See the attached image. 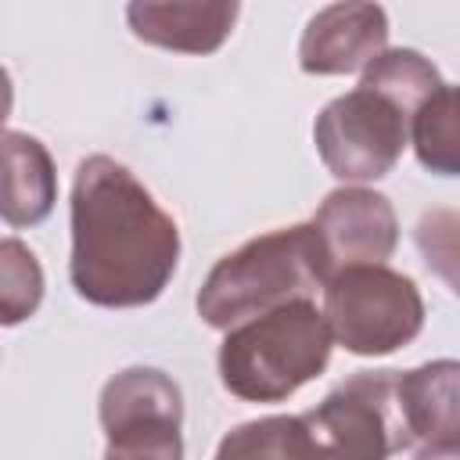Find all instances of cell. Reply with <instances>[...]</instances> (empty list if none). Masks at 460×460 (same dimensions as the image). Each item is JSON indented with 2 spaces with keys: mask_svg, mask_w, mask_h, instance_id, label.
I'll return each instance as SVG.
<instances>
[{
  "mask_svg": "<svg viewBox=\"0 0 460 460\" xmlns=\"http://www.w3.org/2000/svg\"><path fill=\"white\" fill-rule=\"evenodd\" d=\"M180 259V230L115 158L90 155L72 183V288L104 309L155 302Z\"/></svg>",
  "mask_w": 460,
  "mask_h": 460,
  "instance_id": "1",
  "label": "cell"
},
{
  "mask_svg": "<svg viewBox=\"0 0 460 460\" xmlns=\"http://www.w3.org/2000/svg\"><path fill=\"white\" fill-rule=\"evenodd\" d=\"M334 338L309 298L280 302L230 327L219 349V381L244 402H280L331 359Z\"/></svg>",
  "mask_w": 460,
  "mask_h": 460,
  "instance_id": "2",
  "label": "cell"
},
{
  "mask_svg": "<svg viewBox=\"0 0 460 460\" xmlns=\"http://www.w3.org/2000/svg\"><path fill=\"white\" fill-rule=\"evenodd\" d=\"M327 277L331 266L313 223L273 230L212 266L198 291V316L216 331H230L280 302L309 298Z\"/></svg>",
  "mask_w": 460,
  "mask_h": 460,
  "instance_id": "3",
  "label": "cell"
},
{
  "mask_svg": "<svg viewBox=\"0 0 460 460\" xmlns=\"http://www.w3.org/2000/svg\"><path fill=\"white\" fill-rule=\"evenodd\" d=\"M323 320L331 338L356 356H388L424 327V302L410 277L385 262L341 266L323 280Z\"/></svg>",
  "mask_w": 460,
  "mask_h": 460,
  "instance_id": "4",
  "label": "cell"
},
{
  "mask_svg": "<svg viewBox=\"0 0 460 460\" xmlns=\"http://www.w3.org/2000/svg\"><path fill=\"white\" fill-rule=\"evenodd\" d=\"M410 111L374 86H356L345 97H334L313 126L320 162L331 176L345 183L381 180L402 158L410 140Z\"/></svg>",
  "mask_w": 460,
  "mask_h": 460,
  "instance_id": "5",
  "label": "cell"
},
{
  "mask_svg": "<svg viewBox=\"0 0 460 460\" xmlns=\"http://www.w3.org/2000/svg\"><path fill=\"white\" fill-rule=\"evenodd\" d=\"M183 395L155 367H129L101 388L108 460H180Z\"/></svg>",
  "mask_w": 460,
  "mask_h": 460,
  "instance_id": "6",
  "label": "cell"
},
{
  "mask_svg": "<svg viewBox=\"0 0 460 460\" xmlns=\"http://www.w3.org/2000/svg\"><path fill=\"white\" fill-rule=\"evenodd\" d=\"M316 456L381 460L406 449L395 410V370H363L305 413Z\"/></svg>",
  "mask_w": 460,
  "mask_h": 460,
  "instance_id": "7",
  "label": "cell"
},
{
  "mask_svg": "<svg viewBox=\"0 0 460 460\" xmlns=\"http://www.w3.org/2000/svg\"><path fill=\"white\" fill-rule=\"evenodd\" d=\"M388 43V14L374 0H334L316 11L298 43L305 75H349L367 68Z\"/></svg>",
  "mask_w": 460,
  "mask_h": 460,
  "instance_id": "8",
  "label": "cell"
},
{
  "mask_svg": "<svg viewBox=\"0 0 460 460\" xmlns=\"http://www.w3.org/2000/svg\"><path fill=\"white\" fill-rule=\"evenodd\" d=\"M331 273L356 262H385L395 252L399 223L392 201L367 187H341L313 216Z\"/></svg>",
  "mask_w": 460,
  "mask_h": 460,
  "instance_id": "9",
  "label": "cell"
},
{
  "mask_svg": "<svg viewBox=\"0 0 460 460\" xmlns=\"http://www.w3.org/2000/svg\"><path fill=\"white\" fill-rule=\"evenodd\" d=\"M460 367L435 359L417 370H395V410L406 435V453L417 456H456L460 453Z\"/></svg>",
  "mask_w": 460,
  "mask_h": 460,
  "instance_id": "10",
  "label": "cell"
},
{
  "mask_svg": "<svg viewBox=\"0 0 460 460\" xmlns=\"http://www.w3.org/2000/svg\"><path fill=\"white\" fill-rule=\"evenodd\" d=\"M241 0H129L126 22L137 40L172 54H216L234 25Z\"/></svg>",
  "mask_w": 460,
  "mask_h": 460,
  "instance_id": "11",
  "label": "cell"
},
{
  "mask_svg": "<svg viewBox=\"0 0 460 460\" xmlns=\"http://www.w3.org/2000/svg\"><path fill=\"white\" fill-rule=\"evenodd\" d=\"M58 201V172L47 147L18 129H0V219L36 226Z\"/></svg>",
  "mask_w": 460,
  "mask_h": 460,
  "instance_id": "12",
  "label": "cell"
},
{
  "mask_svg": "<svg viewBox=\"0 0 460 460\" xmlns=\"http://www.w3.org/2000/svg\"><path fill=\"white\" fill-rule=\"evenodd\" d=\"M456 90L442 83L410 119V137L424 169L453 176L460 169V129H456Z\"/></svg>",
  "mask_w": 460,
  "mask_h": 460,
  "instance_id": "13",
  "label": "cell"
},
{
  "mask_svg": "<svg viewBox=\"0 0 460 460\" xmlns=\"http://www.w3.org/2000/svg\"><path fill=\"white\" fill-rule=\"evenodd\" d=\"M219 460H237V456H280V460H295V456H316L305 413L302 417H266V420H252L234 428L219 449Z\"/></svg>",
  "mask_w": 460,
  "mask_h": 460,
  "instance_id": "14",
  "label": "cell"
},
{
  "mask_svg": "<svg viewBox=\"0 0 460 460\" xmlns=\"http://www.w3.org/2000/svg\"><path fill=\"white\" fill-rule=\"evenodd\" d=\"M43 302V266L18 237L0 241V327L29 320Z\"/></svg>",
  "mask_w": 460,
  "mask_h": 460,
  "instance_id": "15",
  "label": "cell"
},
{
  "mask_svg": "<svg viewBox=\"0 0 460 460\" xmlns=\"http://www.w3.org/2000/svg\"><path fill=\"white\" fill-rule=\"evenodd\" d=\"M11 104H14V90H11V75L0 68V126L7 122L11 115Z\"/></svg>",
  "mask_w": 460,
  "mask_h": 460,
  "instance_id": "16",
  "label": "cell"
}]
</instances>
